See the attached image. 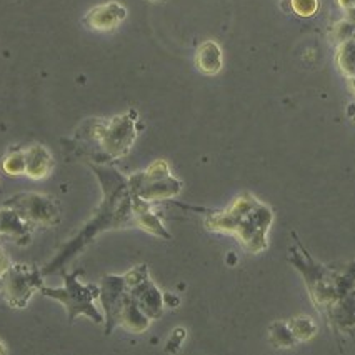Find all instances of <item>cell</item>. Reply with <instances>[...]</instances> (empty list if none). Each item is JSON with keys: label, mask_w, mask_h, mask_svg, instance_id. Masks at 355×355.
<instances>
[{"label": "cell", "mask_w": 355, "mask_h": 355, "mask_svg": "<svg viewBox=\"0 0 355 355\" xmlns=\"http://www.w3.org/2000/svg\"><path fill=\"white\" fill-rule=\"evenodd\" d=\"M274 212L257 197L243 192L222 212H212L205 218V227L212 232L234 235L252 254L266 250Z\"/></svg>", "instance_id": "6da1fadb"}, {"label": "cell", "mask_w": 355, "mask_h": 355, "mask_svg": "<svg viewBox=\"0 0 355 355\" xmlns=\"http://www.w3.org/2000/svg\"><path fill=\"white\" fill-rule=\"evenodd\" d=\"M101 302L107 313V332L121 325L130 332H144L150 319L139 307L125 275H105L101 286Z\"/></svg>", "instance_id": "7a4b0ae2"}, {"label": "cell", "mask_w": 355, "mask_h": 355, "mask_svg": "<svg viewBox=\"0 0 355 355\" xmlns=\"http://www.w3.org/2000/svg\"><path fill=\"white\" fill-rule=\"evenodd\" d=\"M82 134L89 142L97 144L105 160L122 159L137 139V112L129 110L110 121L90 119L82 127Z\"/></svg>", "instance_id": "3957f363"}, {"label": "cell", "mask_w": 355, "mask_h": 355, "mask_svg": "<svg viewBox=\"0 0 355 355\" xmlns=\"http://www.w3.org/2000/svg\"><path fill=\"white\" fill-rule=\"evenodd\" d=\"M129 179L130 192L140 200L152 204L179 196L182 184L171 173V167L165 160H155L144 172L132 173Z\"/></svg>", "instance_id": "277c9868"}, {"label": "cell", "mask_w": 355, "mask_h": 355, "mask_svg": "<svg viewBox=\"0 0 355 355\" xmlns=\"http://www.w3.org/2000/svg\"><path fill=\"white\" fill-rule=\"evenodd\" d=\"M65 284L62 288H47L42 287L44 295L52 297L67 309L70 320H73L78 315L89 317L90 320L102 324V315L97 311L94 300L101 295V288L96 286H84L78 282L77 274L65 275Z\"/></svg>", "instance_id": "5b68a950"}, {"label": "cell", "mask_w": 355, "mask_h": 355, "mask_svg": "<svg viewBox=\"0 0 355 355\" xmlns=\"http://www.w3.org/2000/svg\"><path fill=\"white\" fill-rule=\"evenodd\" d=\"M42 274L34 266L15 263L0 277V294L12 307H26L35 291H42Z\"/></svg>", "instance_id": "8992f818"}, {"label": "cell", "mask_w": 355, "mask_h": 355, "mask_svg": "<svg viewBox=\"0 0 355 355\" xmlns=\"http://www.w3.org/2000/svg\"><path fill=\"white\" fill-rule=\"evenodd\" d=\"M6 207L19 212L32 227H51L59 224V207L55 200L44 193H17L6 202Z\"/></svg>", "instance_id": "52a82bcc"}, {"label": "cell", "mask_w": 355, "mask_h": 355, "mask_svg": "<svg viewBox=\"0 0 355 355\" xmlns=\"http://www.w3.org/2000/svg\"><path fill=\"white\" fill-rule=\"evenodd\" d=\"M127 19V9L125 6H122L121 2H110L98 3V6L92 7L82 19L85 27H89L90 31L97 32H112L117 28L123 20Z\"/></svg>", "instance_id": "ba28073f"}, {"label": "cell", "mask_w": 355, "mask_h": 355, "mask_svg": "<svg viewBox=\"0 0 355 355\" xmlns=\"http://www.w3.org/2000/svg\"><path fill=\"white\" fill-rule=\"evenodd\" d=\"M55 167V160L51 152L40 144L26 148V175L34 180L49 177Z\"/></svg>", "instance_id": "9c48e42d"}, {"label": "cell", "mask_w": 355, "mask_h": 355, "mask_svg": "<svg viewBox=\"0 0 355 355\" xmlns=\"http://www.w3.org/2000/svg\"><path fill=\"white\" fill-rule=\"evenodd\" d=\"M32 229L34 227L14 209L3 207L0 210V237H10L17 242H27L31 239Z\"/></svg>", "instance_id": "30bf717a"}, {"label": "cell", "mask_w": 355, "mask_h": 355, "mask_svg": "<svg viewBox=\"0 0 355 355\" xmlns=\"http://www.w3.org/2000/svg\"><path fill=\"white\" fill-rule=\"evenodd\" d=\"M224 65V53L220 45L214 40H205L196 52V67L204 76H217Z\"/></svg>", "instance_id": "8fae6325"}, {"label": "cell", "mask_w": 355, "mask_h": 355, "mask_svg": "<svg viewBox=\"0 0 355 355\" xmlns=\"http://www.w3.org/2000/svg\"><path fill=\"white\" fill-rule=\"evenodd\" d=\"M2 168L9 175H26V150L17 148L9 152L3 159Z\"/></svg>", "instance_id": "7c38bea8"}, {"label": "cell", "mask_w": 355, "mask_h": 355, "mask_svg": "<svg viewBox=\"0 0 355 355\" xmlns=\"http://www.w3.org/2000/svg\"><path fill=\"white\" fill-rule=\"evenodd\" d=\"M292 9L300 17H311L319 9V0H291Z\"/></svg>", "instance_id": "4fadbf2b"}, {"label": "cell", "mask_w": 355, "mask_h": 355, "mask_svg": "<svg viewBox=\"0 0 355 355\" xmlns=\"http://www.w3.org/2000/svg\"><path fill=\"white\" fill-rule=\"evenodd\" d=\"M0 355H7V347L3 345L2 340H0Z\"/></svg>", "instance_id": "5bb4252c"}, {"label": "cell", "mask_w": 355, "mask_h": 355, "mask_svg": "<svg viewBox=\"0 0 355 355\" xmlns=\"http://www.w3.org/2000/svg\"><path fill=\"white\" fill-rule=\"evenodd\" d=\"M150 2H160V0H150Z\"/></svg>", "instance_id": "9a60e30c"}]
</instances>
